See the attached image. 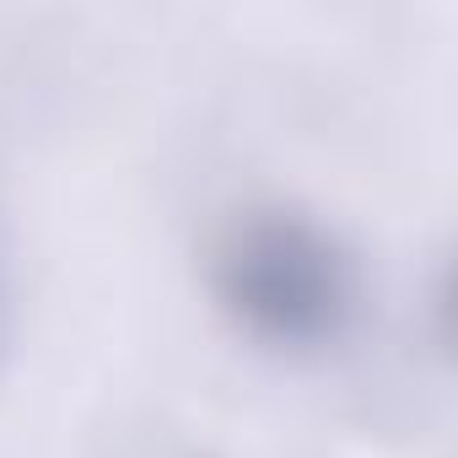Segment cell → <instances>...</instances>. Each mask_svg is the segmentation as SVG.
Returning a JSON list of instances; mask_svg holds the SVG:
<instances>
[{
  "label": "cell",
  "instance_id": "6da1fadb",
  "mask_svg": "<svg viewBox=\"0 0 458 458\" xmlns=\"http://www.w3.org/2000/svg\"><path fill=\"white\" fill-rule=\"evenodd\" d=\"M210 292L243 335L313 351L356 308V265L324 221L297 205H249L210 243Z\"/></svg>",
  "mask_w": 458,
  "mask_h": 458
},
{
  "label": "cell",
  "instance_id": "7a4b0ae2",
  "mask_svg": "<svg viewBox=\"0 0 458 458\" xmlns=\"http://www.w3.org/2000/svg\"><path fill=\"white\" fill-rule=\"evenodd\" d=\"M12 329V249H6V233H0V340Z\"/></svg>",
  "mask_w": 458,
  "mask_h": 458
}]
</instances>
